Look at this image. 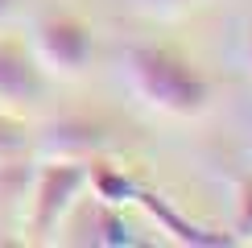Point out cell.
<instances>
[{
	"label": "cell",
	"mask_w": 252,
	"mask_h": 248,
	"mask_svg": "<svg viewBox=\"0 0 252 248\" xmlns=\"http://www.w3.org/2000/svg\"><path fill=\"white\" fill-rule=\"evenodd\" d=\"M128 70L136 91L165 112H198L207 99V83L198 79V70L170 50H132Z\"/></svg>",
	"instance_id": "cell-1"
},
{
	"label": "cell",
	"mask_w": 252,
	"mask_h": 248,
	"mask_svg": "<svg viewBox=\"0 0 252 248\" xmlns=\"http://www.w3.org/2000/svg\"><path fill=\"white\" fill-rule=\"evenodd\" d=\"M41 91V66L29 58L25 46L0 41V112L33 103Z\"/></svg>",
	"instance_id": "cell-3"
},
{
	"label": "cell",
	"mask_w": 252,
	"mask_h": 248,
	"mask_svg": "<svg viewBox=\"0 0 252 248\" xmlns=\"http://www.w3.org/2000/svg\"><path fill=\"white\" fill-rule=\"evenodd\" d=\"M83 186V165L62 161V165H46L37 182V199H33V227H54V219L70 207V194Z\"/></svg>",
	"instance_id": "cell-4"
},
{
	"label": "cell",
	"mask_w": 252,
	"mask_h": 248,
	"mask_svg": "<svg viewBox=\"0 0 252 248\" xmlns=\"http://www.w3.org/2000/svg\"><path fill=\"white\" fill-rule=\"evenodd\" d=\"M33 46H37L41 66L58 70V75H75L91 58V29L75 17H50V21H41Z\"/></svg>",
	"instance_id": "cell-2"
},
{
	"label": "cell",
	"mask_w": 252,
	"mask_h": 248,
	"mask_svg": "<svg viewBox=\"0 0 252 248\" xmlns=\"http://www.w3.org/2000/svg\"><path fill=\"white\" fill-rule=\"evenodd\" d=\"M13 4H17V0H0V17H4V13H8Z\"/></svg>",
	"instance_id": "cell-5"
}]
</instances>
